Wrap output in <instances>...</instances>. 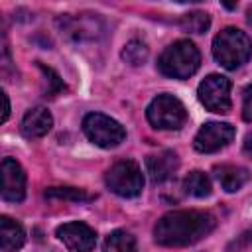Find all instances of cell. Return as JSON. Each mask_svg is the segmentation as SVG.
Returning <instances> with one entry per match:
<instances>
[{
  "instance_id": "23",
  "label": "cell",
  "mask_w": 252,
  "mask_h": 252,
  "mask_svg": "<svg viewBox=\"0 0 252 252\" xmlns=\"http://www.w3.org/2000/svg\"><path fill=\"white\" fill-rule=\"evenodd\" d=\"M244 152L252 158V134H248V136L244 138Z\"/></svg>"
},
{
  "instance_id": "3",
  "label": "cell",
  "mask_w": 252,
  "mask_h": 252,
  "mask_svg": "<svg viewBox=\"0 0 252 252\" xmlns=\"http://www.w3.org/2000/svg\"><path fill=\"white\" fill-rule=\"evenodd\" d=\"M213 55L224 69L242 67L252 55V41L238 28H224L213 39Z\"/></svg>"
},
{
  "instance_id": "14",
  "label": "cell",
  "mask_w": 252,
  "mask_h": 252,
  "mask_svg": "<svg viewBox=\"0 0 252 252\" xmlns=\"http://www.w3.org/2000/svg\"><path fill=\"white\" fill-rule=\"evenodd\" d=\"M215 177L219 181V185L226 191V193H234L238 189H242L244 183H248L250 179V173L246 167H240V165H219L215 167Z\"/></svg>"
},
{
  "instance_id": "15",
  "label": "cell",
  "mask_w": 252,
  "mask_h": 252,
  "mask_svg": "<svg viewBox=\"0 0 252 252\" xmlns=\"http://www.w3.org/2000/svg\"><path fill=\"white\" fill-rule=\"evenodd\" d=\"M26 232L20 222L10 217H0V248L2 252H16L24 246Z\"/></svg>"
},
{
  "instance_id": "7",
  "label": "cell",
  "mask_w": 252,
  "mask_h": 252,
  "mask_svg": "<svg viewBox=\"0 0 252 252\" xmlns=\"http://www.w3.org/2000/svg\"><path fill=\"white\" fill-rule=\"evenodd\" d=\"M57 26L61 33L69 41H75V43L94 41L104 32V26L96 14H77V16L67 14L57 20Z\"/></svg>"
},
{
  "instance_id": "2",
  "label": "cell",
  "mask_w": 252,
  "mask_h": 252,
  "mask_svg": "<svg viewBox=\"0 0 252 252\" xmlns=\"http://www.w3.org/2000/svg\"><path fill=\"white\" fill-rule=\"evenodd\" d=\"M201 65V53L189 39H177L163 49L158 59V69L171 79H189Z\"/></svg>"
},
{
  "instance_id": "19",
  "label": "cell",
  "mask_w": 252,
  "mask_h": 252,
  "mask_svg": "<svg viewBox=\"0 0 252 252\" xmlns=\"http://www.w3.org/2000/svg\"><path fill=\"white\" fill-rule=\"evenodd\" d=\"M122 59L130 65H142L148 59V45L140 39H132L122 49Z\"/></svg>"
},
{
  "instance_id": "24",
  "label": "cell",
  "mask_w": 252,
  "mask_h": 252,
  "mask_svg": "<svg viewBox=\"0 0 252 252\" xmlns=\"http://www.w3.org/2000/svg\"><path fill=\"white\" fill-rule=\"evenodd\" d=\"M248 22H250V26H252V8L248 10Z\"/></svg>"
},
{
  "instance_id": "17",
  "label": "cell",
  "mask_w": 252,
  "mask_h": 252,
  "mask_svg": "<svg viewBox=\"0 0 252 252\" xmlns=\"http://www.w3.org/2000/svg\"><path fill=\"white\" fill-rule=\"evenodd\" d=\"M183 191L193 197H209L211 195V181L203 171H191L183 179Z\"/></svg>"
},
{
  "instance_id": "6",
  "label": "cell",
  "mask_w": 252,
  "mask_h": 252,
  "mask_svg": "<svg viewBox=\"0 0 252 252\" xmlns=\"http://www.w3.org/2000/svg\"><path fill=\"white\" fill-rule=\"evenodd\" d=\"M106 187L116 193L118 197H136L142 193L144 189V173L140 169V165L132 159H122L116 161L104 175Z\"/></svg>"
},
{
  "instance_id": "20",
  "label": "cell",
  "mask_w": 252,
  "mask_h": 252,
  "mask_svg": "<svg viewBox=\"0 0 252 252\" xmlns=\"http://www.w3.org/2000/svg\"><path fill=\"white\" fill-rule=\"evenodd\" d=\"M45 197H57V199H69V201H89L91 195H87L81 189L73 187H51L45 191Z\"/></svg>"
},
{
  "instance_id": "16",
  "label": "cell",
  "mask_w": 252,
  "mask_h": 252,
  "mask_svg": "<svg viewBox=\"0 0 252 252\" xmlns=\"http://www.w3.org/2000/svg\"><path fill=\"white\" fill-rule=\"evenodd\" d=\"M102 252H138L136 238L128 230H114L106 236L102 244Z\"/></svg>"
},
{
  "instance_id": "8",
  "label": "cell",
  "mask_w": 252,
  "mask_h": 252,
  "mask_svg": "<svg viewBox=\"0 0 252 252\" xmlns=\"http://www.w3.org/2000/svg\"><path fill=\"white\" fill-rule=\"evenodd\" d=\"M201 104L211 110L224 114L230 110V81L222 75H209L201 81L197 89Z\"/></svg>"
},
{
  "instance_id": "10",
  "label": "cell",
  "mask_w": 252,
  "mask_h": 252,
  "mask_svg": "<svg viewBox=\"0 0 252 252\" xmlns=\"http://www.w3.org/2000/svg\"><path fill=\"white\" fill-rule=\"evenodd\" d=\"M57 238L71 252H91L96 244V232L85 222H65L57 226Z\"/></svg>"
},
{
  "instance_id": "1",
  "label": "cell",
  "mask_w": 252,
  "mask_h": 252,
  "mask_svg": "<svg viewBox=\"0 0 252 252\" xmlns=\"http://www.w3.org/2000/svg\"><path fill=\"white\" fill-rule=\"evenodd\" d=\"M217 219L207 211H171L154 226V238L161 246H189L213 232Z\"/></svg>"
},
{
  "instance_id": "9",
  "label": "cell",
  "mask_w": 252,
  "mask_h": 252,
  "mask_svg": "<svg viewBox=\"0 0 252 252\" xmlns=\"http://www.w3.org/2000/svg\"><path fill=\"white\" fill-rule=\"evenodd\" d=\"M232 138H234V126H230L228 122H207L195 134L193 146L201 154H213L228 146Z\"/></svg>"
},
{
  "instance_id": "22",
  "label": "cell",
  "mask_w": 252,
  "mask_h": 252,
  "mask_svg": "<svg viewBox=\"0 0 252 252\" xmlns=\"http://www.w3.org/2000/svg\"><path fill=\"white\" fill-rule=\"evenodd\" d=\"M2 102H4V110H2V122H6L8 120V116H10V100H8V94L2 91Z\"/></svg>"
},
{
  "instance_id": "5",
  "label": "cell",
  "mask_w": 252,
  "mask_h": 252,
  "mask_svg": "<svg viewBox=\"0 0 252 252\" xmlns=\"http://www.w3.org/2000/svg\"><path fill=\"white\" fill-rule=\"evenodd\" d=\"M83 132L94 146L106 148V150L120 146L126 138L124 126L100 112H91L83 118Z\"/></svg>"
},
{
  "instance_id": "13",
  "label": "cell",
  "mask_w": 252,
  "mask_h": 252,
  "mask_svg": "<svg viewBox=\"0 0 252 252\" xmlns=\"http://www.w3.org/2000/svg\"><path fill=\"white\" fill-rule=\"evenodd\" d=\"M51 126H53V116L43 106H35L28 110L22 118V134L26 138H41L51 130Z\"/></svg>"
},
{
  "instance_id": "21",
  "label": "cell",
  "mask_w": 252,
  "mask_h": 252,
  "mask_svg": "<svg viewBox=\"0 0 252 252\" xmlns=\"http://www.w3.org/2000/svg\"><path fill=\"white\" fill-rule=\"evenodd\" d=\"M242 118L246 122H252V85L242 93Z\"/></svg>"
},
{
  "instance_id": "12",
  "label": "cell",
  "mask_w": 252,
  "mask_h": 252,
  "mask_svg": "<svg viewBox=\"0 0 252 252\" xmlns=\"http://www.w3.org/2000/svg\"><path fill=\"white\" fill-rule=\"evenodd\" d=\"M179 167V158L171 150H163L146 158V171L154 183L167 181Z\"/></svg>"
},
{
  "instance_id": "4",
  "label": "cell",
  "mask_w": 252,
  "mask_h": 252,
  "mask_svg": "<svg viewBox=\"0 0 252 252\" xmlns=\"http://www.w3.org/2000/svg\"><path fill=\"white\" fill-rule=\"evenodd\" d=\"M148 122L158 130H179L187 120L183 102L173 94H158L146 110Z\"/></svg>"
},
{
  "instance_id": "11",
  "label": "cell",
  "mask_w": 252,
  "mask_h": 252,
  "mask_svg": "<svg viewBox=\"0 0 252 252\" xmlns=\"http://www.w3.org/2000/svg\"><path fill=\"white\" fill-rule=\"evenodd\" d=\"M26 197V173L22 165L12 159H2V199L10 203H20Z\"/></svg>"
},
{
  "instance_id": "18",
  "label": "cell",
  "mask_w": 252,
  "mask_h": 252,
  "mask_svg": "<svg viewBox=\"0 0 252 252\" xmlns=\"http://www.w3.org/2000/svg\"><path fill=\"white\" fill-rule=\"evenodd\" d=\"M179 24H181V28H183L185 32L203 33V32L211 26V18H209V14H205V12H189V14L181 16Z\"/></svg>"
}]
</instances>
